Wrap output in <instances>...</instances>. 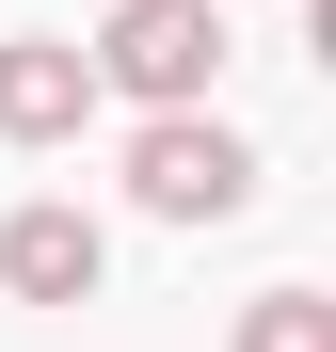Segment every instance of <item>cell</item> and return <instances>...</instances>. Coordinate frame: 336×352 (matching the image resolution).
I'll return each instance as SVG.
<instances>
[{"label": "cell", "instance_id": "6da1fadb", "mask_svg": "<svg viewBox=\"0 0 336 352\" xmlns=\"http://www.w3.org/2000/svg\"><path fill=\"white\" fill-rule=\"evenodd\" d=\"M128 192H144L160 224H240V208H256V144L224 129L208 96H177V112H144V144H128Z\"/></svg>", "mask_w": 336, "mask_h": 352}, {"label": "cell", "instance_id": "7a4b0ae2", "mask_svg": "<svg viewBox=\"0 0 336 352\" xmlns=\"http://www.w3.org/2000/svg\"><path fill=\"white\" fill-rule=\"evenodd\" d=\"M96 96H144V112H177L224 80V0H112V32L80 48Z\"/></svg>", "mask_w": 336, "mask_h": 352}, {"label": "cell", "instance_id": "3957f363", "mask_svg": "<svg viewBox=\"0 0 336 352\" xmlns=\"http://www.w3.org/2000/svg\"><path fill=\"white\" fill-rule=\"evenodd\" d=\"M80 112H96V65L65 32H16L0 48V144H80Z\"/></svg>", "mask_w": 336, "mask_h": 352}, {"label": "cell", "instance_id": "277c9868", "mask_svg": "<svg viewBox=\"0 0 336 352\" xmlns=\"http://www.w3.org/2000/svg\"><path fill=\"white\" fill-rule=\"evenodd\" d=\"M96 272H112L96 208H16L0 224V288H16V305H96Z\"/></svg>", "mask_w": 336, "mask_h": 352}, {"label": "cell", "instance_id": "5b68a950", "mask_svg": "<svg viewBox=\"0 0 336 352\" xmlns=\"http://www.w3.org/2000/svg\"><path fill=\"white\" fill-rule=\"evenodd\" d=\"M240 352H336V305H320V288H256V305H240Z\"/></svg>", "mask_w": 336, "mask_h": 352}]
</instances>
